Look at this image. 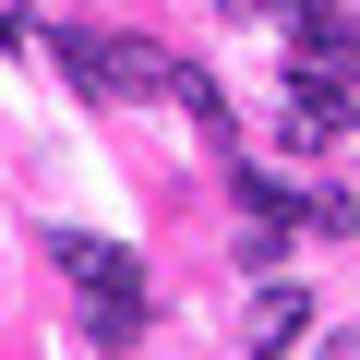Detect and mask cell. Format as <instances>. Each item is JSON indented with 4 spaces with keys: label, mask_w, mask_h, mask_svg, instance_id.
Returning a JSON list of instances; mask_svg holds the SVG:
<instances>
[{
    "label": "cell",
    "mask_w": 360,
    "mask_h": 360,
    "mask_svg": "<svg viewBox=\"0 0 360 360\" xmlns=\"http://www.w3.org/2000/svg\"><path fill=\"white\" fill-rule=\"evenodd\" d=\"M49 264H72V288H84V300H144V264H132L120 240H84V229H60V240H49Z\"/></svg>",
    "instance_id": "cell-1"
},
{
    "label": "cell",
    "mask_w": 360,
    "mask_h": 360,
    "mask_svg": "<svg viewBox=\"0 0 360 360\" xmlns=\"http://www.w3.org/2000/svg\"><path fill=\"white\" fill-rule=\"evenodd\" d=\"M240 205H252V229H276V217H288V180H276V168H240Z\"/></svg>",
    "instance_id": "cell-5"
},
{
    "label": "cell",
    "mask_w": 360,
    "mask_h": 360,
    "mask_svg": "<svg viewBox=\"0 0 360 360\" xmlns=\"http://www.w3.org/2000/svg\"><path fill=\"white\" fill-rule=\"evenodd\" d=\"M84 324H96V348H132L144 336V300H84Z\"/></svg>",
    "instance_id": "cell-4"
},
{
    "label": "cell",
    "mask_w": 360,
    "mask_h": 360,
    "mask_svg": "<svg viewBox=\"0 0 360 360\" xmlns=\"http://www.w3.org/2000/svg\"><path fill=\"white\" fill-rule=\"evenodd\" d=\"M348 132V84L336 72H288V144H336Z\"/></svg>",
    "instance_id": "cell-2"
},
{
    "label": "cell",
    "mask_w": 360,
    "mask_h": 360,
    "mask_svg": "<svg viewBox=\"0 0 360 360\" xmlns=\"http://www.w3.org/2000/svg\"><path fill=\"white\" fill-rule=\"evenodd\" d=\"M240 336L276 360V348H300V336H312V300H300L288 276H264V288H252V312H240Z\"/></svg>",
    "instance_id": "cell-3"
}]
</instances>
